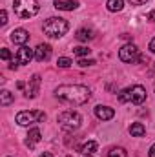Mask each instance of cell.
Returning <instances> with one entry per match:
<instances>
[{
  "instance_id": "6da1fadb",
  "label": "cell",
  "mask_w": 155,
  "mask_h": 157,
  "mask_svg": "<svg viewBox=\"0 0 155 157\" xmlns=\"http://www.w3.org/2000/svg\"><path fill=\"white\" fill-rule=\"evenodd\" d=\"M55 97L64 101V102L80 106V104H86L91 99V91L82 84H62L55 90Z\"/></svg>"
},
{
  "instance_id": "7a4b0ae2",
  "label": "cell",
  "mask_w": 155,
  "mask_h": 157,
  "mask_svg": "<svg viewBox=\"0 0 155 157\" xmlns=\"http://www.w3.org/2000/svg\"><path fill=\"white\" fill-rule=\"evenodd\" d=\"M42 29H44V33H46L47 37H51V39H60L62 35L68 33L70 24H68L64 18H60V17H49V18L44 22Z\"/></svg>"
},
{
  "instance_id": "3957f363",
  "label": "cell",
  "mask_w": 155,
  "mask_h": 157,
  "mask_svg": "<svg viewBox=\"0 0 155 157\" xmlns=\"http://www.w3.org/2000/svg\"><path fill=\"white\" fill-rule=\"evenodd\" d=\"M57 122H59V126H60L62 130H66V132H75V130L80 128V124H82V117H80V113H77V112L68 110V112H62V113L57 117Z\"/></svg>"
},
{
  "instance_id": "277c9868",
  "label": "cell",
  "mask_w": 155,
  "mask_h": 157,
  "mask_svg": "<svg viewBox=\"0 0 155 157\" xmlns=\"http://www.w3.org/2000/svg\"><path fill=\"white\" fill-rule=\"evenodd\" d=\"M13 9L20 18H31V17H35L39 13L40 6L37 0H15Z\"/></svg>"
},
{
  "instance_id": "5b68a950",
  "label": "cell",
  "mask_w": 155,
  "mask_h": 157,
  "mask_svg": "<svg viewBox=\"0 0 155 157\" xmlns=\"http://www.w3.org/2000/svg\"><path fill=\"white\" fill-rule=\"evenodd\" d=\"M44 119H46L44 112H18L15 121L20 126H29V124H35V122H42Z\"/></svg>"
},
{
  "instance_id": "8992f818",
  "label": "cell",
  "mask_w": 155,
  "mask_h": 157,
  "mask_svg": "<svg viewBox=\"0 0 155 157\" xmlns=\"http://www.w3.org/2000/svg\"><path fill=\"white\" fill-rule=\"evenodd\" d=\"M119 59L122 62H135L139 59V48L135 44H124L119 49Z\"/></svg>"
},
{
  "instance_id": "52a82bcc",
  "label": "cell",
  "mask_w": 155,
  "mask_h": 157,
  "mask_svg": "<svg viewBox=\"0 0 155 157\" xmlns=\"http://www.w3.org/2000/svg\"><path fill=\"white\" fill-rule=\"evenodd\" d=\"M33 57H35V49H31V48H28L26 44L24 46H20V49L17 51V62L18 64H29L31 60H33Z\"/></svg>"
},
{
  "instance_id": "ba28073f",
  "label": "cell",
  "mask_w": 155,
  "mask_h": 157,
  "mask_svg": "<svg viewBox=\"0 0 155 157\" xmlns=\"http://www.w3.org/2000/svg\"><path fill=\"white\" fill-rule=\"evenodd\" d=\"M144 101H146V90H144L141 84L131 86V88H130V102H133V104H142Z\"/></svg>"
},
{
  "instance_id": "9c48e42d",
  "label": "cell",
  "mask_w": 155,
  "mask_h": 157,
  "mask_svg": "<svg viewBox=\"0 0 155 157\" xmlns=\"http://www.w3.org/2000/svg\"><path fill=\"white\" fill-rule=\"evenodd\" d=\"M39 90H40V75L35 73L29 78V84H28V90H26V97L28 99H35L39 95Z\"/></svg>"
},
{
  "instance_id": "30bf717a",
  "label": "cell",
  "mask_w": 155,
  "mask_h": 157,
  "mask_svg": "<svg viewBox=\"0 0 155 157\" xmlns=\"http://www.w3.org/2000/svg\"><path fill=\"white\" fill-rule=\"evenodd\" d=\"M9 39H11V42H15V44L24 46V44L29 40V33H28L24 28H17V29H13V31H11Z\"/></svg>"
},
{
  "instance_id": "8fae6325",
  "label": "cell",
  "mask_w": 155,
  "mask_h": 157,
  "mask_svg": "<svg viewBox=\"0 0 155 157\" xmlns=\"http://www.w3.org/2000/svg\"><path fill=\"white\" fill-rule=\"evenodd\" d=\"M35 59L39 62H46L51 59V46L49 44H39L35 49Z\"/></svg>"
},
{
  "instance_id": "7c38bea8",
  "label": "cell",
  "mask_w": 155,
  "mask_h": 157,
  "mask_svg": "<svg viewBox=\"0 0 155 157\" xmlns=\"http://www.w3.org/2000/svg\"><path fill=\"white\" fill-rule=\"evenodd\" d=\"M95 115H97V119H100V121H110V119L115 117V110L110 108V106L99 104V106H95Z\"/></svg>"
},
{
  "instance_id": "4fadbf2b",
  "label": "cell",
  "mask_w": 155,
  "mask_h": 157,
  "mask_svg": "<svg viewBox=\"0 0 155 157\" xmlns=\"http://www.w3.org/2000/svg\"><path fill=\"white\" fill-rule=\"evenodd\" d=\"M53 6L60 11H73V9L78 7V2L77 0H55Z\"/></svg>"
},
{
  "instance_id": "5bb4252c",
  "label": "cell",
  "mask_w": 155,
  "mask_h": 157,
  "mask_svg": "<svg viewBox=\"0 0 155 157\" xmlns=\"http://www.w3.org/2000/svg\"><path fill=\"white\" fill-rule=\"evenodd\" d=\"M40 139H42V135H40V130H39V128H31V130H29V133H28L26 144H28L29 148H33V146L39 143Z\"/></svg>"
},
{
  "instance_id": "9a60e30c",
  "label": "cell",
  "mask_w": 155,
  "mask_h": 157,
  "mask_svg": "<svg viewBox=\"0 0 155 157\" xmlns=\"http://www.w3.org/2000/svg\"><path fill=\"white\" fill-rule=\"evenodd\" d=\"M130 133H131V137H144L146 128H144L142 122H133V124L130 126Z\"/></svg>"
},
{
  "instance_id": "2e32d148",
  "label": "cell",
  "mask_w": 155,
  "mask_h": 157,
  "mask_svg": "<svg viewBox=\"0 0 155 157\" xmlns=\"http://www.w3.org/2000/svg\"><path fill=\"white\" fill-rule=\"evenodd\" d=\"M77 40H80V42H88V40H91L95 35H93V31L91 29H88V28H80L77 31Z\"/></svg>"
},
{
  "instance_id": "e0dca14e",
  "label": "cell",
  "mask_w": 155,
  "mask_h": 157,
  "mask_svg": "<svg viewBox=\"0 0 155 157\" xmlns=\"http://www.w3.org/2000/svg\"><path fill=\"white\" fill-rule=\"evenodd\" d=\"M106 7H108V11H112V13L122 11V7H124V0H108V2H106Z\"/></svg>"
},
{
  "instance_id": "ac0fdd59",
  "label": "cell",
  "mask_w": 155,
  "mask_h": 157,
  "mask_svg": "<svg viewBox=\"0 0 155 157\" xmlns=\"http://www.w3.org/2000/svg\"><path fill=\"white\" fill-rule=\"evenodd\" d=\"M13 101H15V97H13L11 91H7V90H2L0 91V104L2 106H9Z\"/></svg>"
},
{
  "instance_id": "d6986e66",
  "label": "cell",
  "mask_w": 155,
  "mask_h": 157,
  "mask_svg": "<svg viewBox=\"0 0 155 157\" xmlns=\"http://www.w3.org/2000/svg\"><path fill=\"white\" fill-rule=\"evenodd\" d=\"M95 150H97V143H95V141H88V143H84V144L80 146V152H82L84 155H91Z\"/></svg>"
},
{
  "instance_id": "ffe728a7",
  "label": "cell",
  "mask_w": 155,
  "mask_h": 157,
  "mask_svg": "<svg viewBox=\"0 0 155 157\" xmlns=\"http://www.w3.org/2000/svg\"><path fill=\"white\" fill-rule=\"evenodd\" d=\"M108 157H128V154H126L124 148H120V146H113V148H110Z\"/></svg>"
},
{
  "instance_id": "44dd1931",
  "label": "cell",
  "mask_w": 155,
  "mask_h": 157,
  "mask_svg": "<svg viewBox=\"0 0 155 157\" xmlns=\"http://www.w3.org/2000/svg\"><path fill=\"white\" fill-rule=\"evenodd\" d=\"M89 48L88 46H78V48H73V53L77 55V57H86V55H89Z\"/></svg>"
},
{
  "instance_id": "7402d4cb",
  "label": "cell",
  "mask_w": 155,
  "mask_h": 157,
  "mask_svg": "<svg viewBox=\"0 0 155 157\" xmlns=\"http://www.w3.org/2000/svg\"><path fill=\"white\" fill-rule=\"evenodd\" d=\"M73 62H71V59H68V57H60L59 60H57V66L59 68H70Z\"/></svg>"
},
{
  "instance_id": "603a6c76",
  "label": "cell",
  "mask_w": 155,
  "mask_h": 157,
  "mask_svg": "<svg viewBox=\"0 0 155 157\" xmlns=\"http://www.w3.org/2000/svg\"><path fill=\"white\" fill-rule=\"evenodd\" d=\"M119 102H128L130 101V88H126V90H122L120 93H119Z\"/></svg>"
},
{
  "instance_id": "cb8c5ba5",
  "label": "cell",
  "mask_w": 155,
  "mask_h": 157,
  "mask_svg": "<svg viewBox=\"0 0 155 157\" xmlns=\"http://www.w3.org/2000/svg\"><path fill=\"white\" fill-rule=\"evenodd\" d=\"M93 64H95L93 59H80V60H78V66H80V68H88V66H93Z\"/></svg>"
},
{
  "instance_id": "d4e9b609",
  "label": "cell",
  "mask_w": 155,
  "mask_h": 157,
  "mask_svg": "<svg viewBox=\"0 0 155 157\" xmlns=\"http://www.w3.org/2000/svg\"><path fill=\"white\" fill-rule=\"evenodd\" d=\"M6 24H7V11L2 9L0 11V26H6Z\"/></svg>"
},
{
  "instance_id": "484cf974",
  "label": "cell",
  "mask_w": 155,
  "mask_h": 157,
  "mask_svg": "<svg viewBox=\"0 0 155 157\" xmlns=\"http://www.w3.org/2000/svg\"><path fill=\"white\" fill-rule=\"evenodd\" d=\"M0 57H2V59H4V60H9V59H11V51H9V49H6V48H4V49H2V51H0Z\"/></svg>"
},
{
  "instance_id": "4316f807",
  "label": "cell",
  "mask_w": 155,
  "mask_h": 157,
  "mask_svg": "<svg viewBox=\"0 0 155 157\" xmlns=\"http://www.w3.org/2000/svg\"><path fill=\"white\" fill-rule=\"evenodd\" d=\"M148 0H130V4L131 6H142V4H146Z\"/></svg>"
},
{
  "instance_id": "83f0119b",
  "label": "cell",
  "mask_w": 155,
  "mask_h": 157,
  "mask_svg": "<svg viewBox=\"0 0 155 157\" xmlns=\"http://www.w3.org/2000/svg\"><path fill=\"white\" fill-rule=\"evenodd\" d=\"M148 157H155V144L150 146V152H148Z\"/></svg>"
},
{
  "instance_id": "f1b7e54d",
  "label": "cell",
  "mask_w": 155,
  "mask_h": 157,
  "mask_svg": "<svg viewBox=\"0 0 155 157\" xmlns=\"http://www.w3.org/2000/svg\"><path fill=\"white\" fill-rule=\"evenodd\" d=\"M150 51H152V53H155V37L152 39V42H150Z\"/></svg>"
},
{
  "instance_id": "f546056e",
  "label": "cell",
  "mask_w": 155,
  "mask_h": 157,
  "mask_svg": "<svg viewBox=\"0 0 155 157\" xmlns=\"http://www.w3.org/2000/svg\"><path fill=\"white\" fill-rule=\"evenodd\" d=\"M148 20H150V22H155V9L150 13V15H148Z\"/></svg>"
},
{
  "instance_id": "4dcf8cb0",
  "label": "cell",
  "mask_w": 155,
  "mask_h": 157,
  "mask_svg": "<svg viewBox=\"0 0 155 157\" xmlns=\"http://www.w3.org/2000/svg\"><path fill=\"white\" fill-rule=\"evenodd\" d=\"M24 86H26L24 82H18V84H17V88H18V90H24Z\"/></svg>"
},
{
  "instance_id": "1f68e13d",
  "label": "cell",
  "mask_w": 155,
  "mask_h": 157,
  "mask_svg": "<svg viewBox=\"0 0 155 157\" xmlns=\"http://www.w3.org/2000/svg\"><path fill=\"white\" fill-rule=\"evenodd\" d=\"M40 157H53L49 152H44V154H40Z\"/></svg>"
},
{
  "instance_id": "d6a6232c",
  "label": "cell",
  "mask_w": 155,
  "mask_h": 157,
  "mask_svg": "<svg viewBox=\"0 0 155 157\" xmlns=\"http://www.w3.org/2000/svg\"><path fill=\"white\" fill-rule=\"evenodd\" d=\"M84 157H91V155H84Z\"/></svg>"
},
{
  "instance_id": "836d02e7",
  "label": "cell",
  "mask_w": 155,
  "mask_h": 157,
  "mask_svg": "<svg viewBox=\"0 0 155 157\" xmlns=\"http://www.w3.org/2000/svg\"><path fill=\"white\" fill-rule=\"evenodd\" d=\"M153 88H155V84H153Z\"/></svg>"
}]
</instances>
